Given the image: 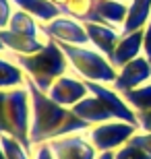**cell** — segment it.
Here are the masks:
<instances>
[{"instance_id": "2", "label": "cell", "mask_w": 151, "mask_h": 159, "mask_svg": "<svg viewBox=\"0 0 151 159\" xmlns=\"http://www.w3.org/2000/svg\"><path fill=\"white\" fill-rule=\"evenodd\" d=\"M31 130V95L27 87L0 89V134H8L33 151Z\"/></svg>"}, {"instance_id": "4", "label": "cell", "mask_w": 151, "mask_h": 159, "mask_svg": "<svg viewBox=\"0 0 151 159\" xmlns=\"http://www.w3.org/2000/svg\"><path fill=\"white\" fill-rule=\"evenodd\" d=\"M62 48L64 56L68 60L83 81H93V83H104L112 85L118 77V70L112 66V62L106 58L101 52L89 46H73V43H58Z\"/></svg>"}, {"instance_id": "12", "label": "cell", "mask_w": 151, "mask_h": 159, "mask_svg": "<svg viewBox=\"0 0 151 159\" xmlns=\"http://www.w3.org/2000/svg\"><path fill=\"white\" fill-rule=\"evenodd\" d=\"M139 56H143V29L122 35L120 41L116 43V50L112 54L110 62L118 70V68H122L124 64H128L130 60L139 58Z\"/></svg>"}, {"instance_id": "19", "label": "cell", "mask_w": 151, "mask_h": 159, "mask_svg": "<svg viewBox=\"0 0 151 159\" xmlns=\"http://www.w3.org/2000/svg\"><path fill=\"white\" fill-rule=\"evenodd\" d=\"M62 15L73 17L81 23H99V17L95 12V0H68L60 6Z\"/></svg>"}, {"instance_id": "7", "label": "cell", "mask_w": 151, "mask_h": 159, "mask_svg": "<svg viewBox=\"0 0 151 159\" xmlns=\"http://www.w3.org/2000/svg\"><path fill=\"white\" fill-rule=\"evenodd\" d=\"M85 83H87L89 93L95 95L97 99H101L106 103V107L112 112L114 120H122V122H128V124H133V126H137V128H139V124H137V112L128 106L126 99H124V97H122V95L118 93L112 85L93 83V81H85Z\"/></svg>"}, {"instance_id": "20", "label": "cell", "mask_w": 151, "mask_h": 159, "mask_svg": "<svg viewBox=\"0 0 151 159\" xmlns=\"http://www.w3.org/2000/svg\"><path fill=\"white\" fill-rule=\"evenodd\" d=\"M6 29L17 31V33H25V35H35V37H40V33H41L37 19H33L29 12L21 11V8H17V11L12 12L11 23H8Z\"/></svg>"}, {"instance_id": "5", "label": "cell", "mask_w": 151, "mask_h": 159, "mask_svg": "<svg viewBox=\"0 0 151 159\" xmlns=\"http://www.w3.org/2000/svg\"><path fill=\"white\" fill-rule=\"evenodd\" d=\"M137 132H139V128L133 124L122 122V120H110V122L91 126L85 134L93 147L97 149V153H104V151H118Z\"/></svg>"}, {"instance_id": "25", "label": "cell", "mask_w": 151, "mask_h": 159, "mask_svg": "<svg viewBox=\"0 0 151 159\" xmlns=\"http://www.w3.org/2000/svg\"><path fill=\"white\" fill-rule=\"evenodd\" d=\"M12 0H0V29H6L11 23V17L15 8H12Z\"/></svg>"}, {"instance_id": "24", "label": "cell", "mask_w": 151, "mask_h": 159, "mask_svg": "<svg viewBox=\"0 0 151 159\" xmlns=\"http://www.w3.org/2000/svg\"><path fill=\"white\" fill-rule=\"evenodd\" d=\"M130 143L137 145V147H139L141 151L151 159V132H141V130H139V132L130 139Z\"/></svg>"}, {"instance_id": "29", "label": "cell", "mask_w": 151, "mask_h": 159, "mask_svg": "<svg viewBox=\"0 0 151 159\" xmlns=\"http://www.w3.org/2000/svg\"><path fill=\"white\" fill-rule=\"evenodd\" d=\"M116 157V151H104V153H97L95 159H114Z\"/></svg>"}, {"instance_id": "11", "label": "cell", "mask_w": 151, "mask_h": 159, "mask_svg": "<svg viewBox=\"0 0 151 159\" xmlns=\"http://www.w3.org/2000/svg\"><path fill=\"white\" fill-rule=\"evenodd\" d=\"M85 29H87L91 48H95L97 52H101L106 58L110 60L114 50H116V43L122 37V31L112 27V25H104V23H85Z\"/></svg>"}, {"instance_id": "3", "label": "cell", "mask_w": 151, "mask_h": 159, "mask_svg": "<svg viewBox=\"0 0 151 159\" xmlns=\"http://www.w3.org/2000/svg\"><path fill=\"white\" fill-rule=\"evenodd\" d=\"M12 58L25 70V75L46 93L50 91V87L54 85L56 79L66 75V68L70 66L62 52V48L54 39H46V46L40 52L29 54V56L12 54Z\"/></svg>"}, {"instance_id": "16", "label": "cell", "mask_w": 151, "mask_h": 159, "mask_svg": "<svg viewBox=\"0 0 151 159\" xmlns=\"http://www.w3.org/2000/svg\"><path fill=\"white\" fill-rule=\"evenodd\" d=\"M12 4L21 11L29 12L31 17L41 21V23H50L62 15L60 6L52 0H12Z\"/></svg>"}, {"instance_id": "28", "label": "cell", "mask_w": 151, "mask_h": 159, "mask_svg": "<svg viewBox=\"0 0 151 159\" xmlns=\"http://www.w3.org/2000/svg\"><path fill=\"white\" fill-rule=\"evenodd\" d=\"M33 159H54L50 145H48V143L37 145V147H35V151H33Z\"/></svg>"}, {"instance_id": "10", "label": "cell", "mask_w": 151, "mask_h": 159, "mask_svg": "<svg viewBox=\"0 0 151 159\" xmlns=\"http://www.w3.org/2000/svg\"><path fill=\"white\" fill-rule=\"evenodd\" d=\"M48 95H50L56 103H60V106L73 107L81 99L87 97L89 89H87V83L83 81V79H75V77L64 75V77H58L54 81V85L50 87V91H48Z\"/></svg>"}, {"instance_id": "15", "label": "cell", "mask_w": 151, "mask_h": 159, "mask_svg": "<svg viewBox=\"0 0 151 159\" xmlns=\"http://www.w3.org/2000/svg\"><path fill=\"white\" fill-rule=\"evenodd\" d=\"M95 12L99 17V23L122 29V25L126 21V15H128V2H120V0H95Z\"/></svg>"}, {"instance_id": "1", "label": "cell", "mask_w": 151, "mask_h": 159, "mask_svg": "<svg viewBox=\"0 0 151 159\" xmlns=\"http://www.w3.org/2000/svg\"><path fill=\"white\" fill-rule=\"evenodd\" d=\"M25 87L31 95V130L29 139L33 149L37 145L50 143L54 139L77 132H87L91 124L81 120L70 107H64L50 97L46 91H41L29 77L25 81Z\"/></svg>"}, {"instance_id": "32", "label": "cell", "mask_w": 151, "mask_h": 159, "mask_svg": "<svg viewBox=\"0 0 151 159\" xmlns=\"http://www.w3.org/2000/svg\"><path fill=\"white\" fill-rule=\"evenodd\" d=\"M0 159H6V155H4V151H2V147H0Z\"/></svg>"}, {"instance_id": "31", "label": "cell", "mask_w": 151, "mask_h": 159, "mask_svg": "<svg viewBox=\"0 0 151 159\" xmlns=\"http://www.w3.org/2000/svg\"><path fill=\"white\" fill-rule=\"evenodd\" d=\"M52 2H56V4H58V6H62V4H66L68 0H52Z\"/></svg>"}, {"instance_id": "9", "label": "cell", "mask_w": 151, "mask_h": 159, "mask_svg": "<svg viewBox=\"0 0 151 159\" xmlns=\"http://www.w3.org/2000/svg\"><path fill=\"white\" fill-rule=\"evenodd\" d=\"M145 83H151V64L147 62L145 56H139V58L130 60L128 64H124L122 68H118V77L112 83V87L122 95Z\"/></svg>"}, {"instance_id": "8", "label": "cell", "mask_w": 151, "mask_h": 159, "mask_svg": "<svg viewBox=\"0 0 151 159\" xmlns=\"http://www.w3.org/2000/svg\"><path fill=\"white\" fill-rule=\"evenodd\" d=\"M52 149L54 159H95L97 157V149L91 145L85 132H77V134H66L60 139L48 143Z\"/></svg>"}, {"instance_id": "21", "label": "cell", "mask_w": 151, "mask_h": 159, "mask_svg": "<svg viewBox=\"0 0 151 159\" xmlns=\"http://www.w3.org/2000/svg\"><path fill=\"white\" fill-rule=\"evenodd\" d=\"M122 97L126 99V103L134 112H151V83L130 89L126 93H122Z\"/></svg>"}, {"instance_id": "33", "label": "cell", "mask_w": 151, "mask_h": 159, "mask_svg": "<svg viewBox=\"0 0 151 159\" xmlns=\"http://www.w3.org/2000/svg\"><path fill=\"white\" fill-rule=\"evenodd\" d=\"M120 2H130V0H120Z\"/></svg>"}, {"instance_id": "13", "label": "cell", "mask_w": 151, "mask_h": 159, "mask_svg": "<svg viewBox=\"0 0 151 159\" xmlns=\"http://www.w3.org/2000/svg\"><path fill=\"white\" fill-rule=\"evenodd\" d=\"M70 110H73L81 120H85L87 124H91V126L114 120V116H112V112L106 107V103L101 99H97L95 95H91V93H89L85 99H81L77 106H73Z\"/></svg>"}, {"instance_id": "23", "label": "cell", "mask_w": 151, "mask_h": 159, "mask_svg": "<svg viewBox=\"0 0 151 159\" xmlns=\"http://www.w3.org/2000/svg\"><path fill=\"white\" fill-rule=\"evenodd\" d=\"M114 159H149V157H147L137 145H133V143L128 141L124 147H120L116 151V157H114Z\"/></svg>"}, {"instance_id": "18", "label": "cell", "mask_w": 151, "mask_h": 159, "mask_svg": "<svg viewBox=\"0 0 151 159\" xmlns=\"http://www.w3.org/2000/svg\"><path fill=\"white\" fill-rule=\"evenodd\" d=\"M27 75L21 66L15 62V58L0 56V89H17L25 87Z\"/></svg>"}, {"instance_id": "14", "label": "cell", "mask_w": 151, "mask_h": 159, "mask_svg": "<svg viewBox=\"0 0 151 159\" xmlns=\"http://www.w3.org/2000/svg\"><path fill=\"white\" fill-rule=\"evenodd\" d=\"M0 35H2V41H4L8 52L21 54V56L35 54L40 50H44V46H46V41L41 37L25 35V33H17V31H11V29H0Z\"/></svg>"}, {"instance_id": "17", "label": "cell", "mask_w": 151, "mask_h": 159, "mask_svg": "<svg viewBox=\"0 0 151 159\" xmlns=\"http://www.w3.org/2000/svg\"><path fill=\"white\" fill-rule=\"evenodd\" d=\"M151 19V0H130L128 2V15L122 25V35L133 33V31L145 29V25Z\"/></svg>"}, {"instance_id": "22", "label": "cell", "mask_w": 151, "mask_h": 159, "mask_svg": "<svg viewBox=\"0 0 151 159\" xmlns=\"http://www.w3.org/2000/svg\"><path fill=\"white\" fill-rule=\"evenodd\" d=\"M0 147L4 151L6 159H33V151H29L23 143H19L8 134H0Z\"/></svg>"}, {"instance_id": "26", "label": "cell", "mask_w": 151, "mask_h": 159, "mask_svg": "<svg viewBox=\"0 0 151 159\" xmlns=\"http://www.w3.org/2000/svg\"><path fill=\"white\" fill-rule=\"evenodd\" d=\"M143 56L147 58V62L151 64V19L143 29Z\"/></svg>"}, {"instance_id": "6", "label": "cell", "mask_w": 151, "mask_h": 159, "mask_svg": "<svg viewBox=\"0 0 151 159\" xmlns=\"http://www.w3.org/2000/svg\"><path fill=\"white\" fill-rule=\"evenodd\" d=\"M40 29H41V35H46V39H54L58 43L91 46L85 23H81L73 17H66V15H60L58 19H54L50 23H41Z\"/></svg>"}, {"instance_id": "30", "label": "cell", "mask_w": 151, "mask_h": 159, "mask_svg": "<svg viewBox=\"0 0 151 159\" xmlns=\"http://www.w3.org/2000/svg\"><path fill=\"white\" fill-rule=\"evenodd\" d=\"M4 50H6V46H4V41H2V35H0V54L4 52Z\"/></svg>"}, {"instance_id": "27", "label": "cell", "mask_w": 151, "mask_h": 159, "mask_svg": "<svg viewBox=\"0 0 151 159\" xmlns=\"http://www.w3.org/2000/svg\"><path fill=\"white\" fill-rule=\"evenodd\" d=\"M137 124L141 132H151V112H137Z\"/></svg>"}]
</instances>
